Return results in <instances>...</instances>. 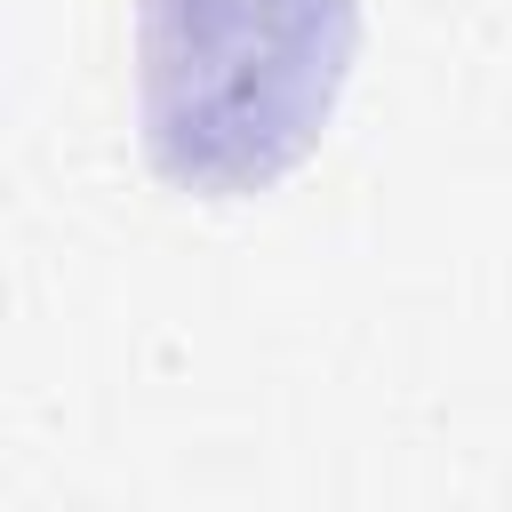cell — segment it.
Masks as SVG:
<instances>
[{
	"mask_svg": "<svg viewBox=\"0 0 512 512\" xmlns=\"http://www.w3.org/2000/svg\"><path fill=\"white\" fill-rule=\"evenodd\" d=\"M360 48V0H144L136 128L176 192L280 184L328 128Z\"/></svg>",
	"mask_w": 512,
	"mask_h": 512,
	"instance_id": "cell-1",
	"label": "cell"
}]
</instances>
